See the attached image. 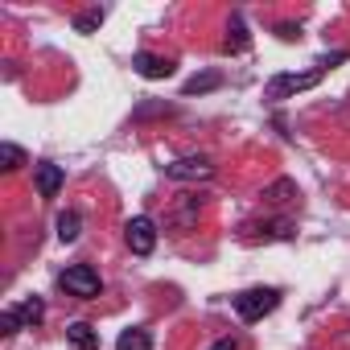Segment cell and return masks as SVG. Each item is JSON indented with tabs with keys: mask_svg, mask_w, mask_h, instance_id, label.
Returning a JSON list of instances; mask_svg holds the SVG:
<instances>
[{
	"mask_svg": "<svg viewBox=\"0 0 350 350\" xmlns=\"http://www.w3.org/2000/svg\"><path fill=\"white\" fill-rule=\"evenodd\" d=\"M342 58H346V50H342V54H329V58H321V62H313V70H305V75H276V79H268L264 99L284 103V99H293V95H301V91L317 87V83L325 79V70H329L334 62H342Z\"/></svg>",
	"mask_w": 350,
	"mask_h": 350,
	"instance_id": "cell-1",
	"label": "cell"
},
{
	"mask_svg": "<svg viewBox=\"0 0 350 350\" xmlns=\"http://www.w3.org/2000/svg\"><path fill=\"white\" fill-rule=\"evenodd\" d=\"M231 305H235V313L243 321H260L264 313H272L280 305V288H247V293L231 297Z\"/></svg>",
	"mask_w": 350,
	"mask_h": 350,
	"instance_id": "cell-2",
	"label": "cell"
},
{
	"mask_svg": "<svg viewBox=\"0 0 350 350\" xmlns=\"http://www.w3.org/2000/svg\"><path fill=\"white\" fill-rule=\"evenodd\" d=\"M58 284H62L70 297H83V301L99 297V288H103V280H99V272H95L91 264H70V268L58 276Z\"/></svg>",
	"mask_w": 350,
	"mask_h": 350,
	"instance_id": "cell-3",
	"label": "cell"
},
{
	"mask_svg": "<svg viewBox=\"0 0 350 350\" xmlns=\"http://www.w3.org/2000/svg\"><path fill=\"white\" fill-rule=\"evenodd\" d=\"M124 243H128L132 256H152V247H157V223H152L148 215L128 219V227H124Z\"/></svg>",
	"mask_w": 350,
	"mask_h": 350,
	"instance_id": "cell-4",
	"label": "cell"
},
{
	"mask_svg": "<svg viewBox=\"0 0 350 350\" xmlns=\"http://www.w3.org/2000/svg\"><path fill=\"white\" fill-rule=\"evenodd\" d=\"M215 173V165H211V157H178V161H169L165 165V178H173V182H206Z\"/></svg>",
	"mask_w": 350,
	"mask_h": 350,
	"instance_id": "cell-5",
	"label": "cell"
},
{
	"mask_svg": "<svg viewBox=\"0 0 350 350\" xmlns=\"http://www.w3.org/2000/svg\"><path fill=\"white\" fill-rule=\"evenodd\" d=\"M297 235V223L293 219H268V223H247L243 227V239L256 243V239H293Z\"/></svg>",
	"mask_w": 350,
	"mask_h": 350,
	"instance_id": "cell-6",
	"label": "cell"
},
{
	"mask_svg": "<svg viewBox=\"0 0 350 350\" xmlns=\"http://www.w3.org/2000/svg\"><path fill=\"white\" fill-rule=\"evenodd\" d=\"M62 182H66L62 165H54V161H42V165H38V194H42V198H58Z\"/></svg>",
	"mask_w": 350,
	"mask_h": 350,
	"instance_id": "cell-7",
	"label": "cell"
},
{
	"mask_svg": "<svg viewBox=\"0 0 350 350\" xmlns=\"http://www.w3.org/2000/svg\"><path fill=\"white\" fill-rule=\"evenodd\" d=\"M132 70H136L140 79H169V75H173V62L161 58V54H136V58H132Z\"/></svg>",
	"mask_w": 350,
	"mask_h": 350,
	"instance_id": "cell-8",
	"label": "cell"
},
{
	"mask_svg": "<svg viewBox=\"0 0 350 350\" xmlns=\"http://www.w3.org/2000/svg\"><path fill=\"white\" fill-rule=\"evenodd\" d=\"M66 338H70L75 350H99V334H95L87 321H70V325H66Z\"/></svg>",
	"mask_w": 350,
	"mask_h": 350,
	"instance_id": "cell-9",
	"label": "cell"
},
{
	"mask_svg": "<svg viewBox=\"0 0 350 350\" xmlns=\"http://www.w3.org/2000/svg\"><path fill=\"white\" fill-rule=\"evenodd\" d=\"M116 350H152V334L140 329V325H132V329H124L116 338Z\"/></svg>",
	"mask_w": 350,
	"mask_h": 350,
	"instance_id": "cell-10",
	"label": "cell"
},
{
	"mask_svg": "<svg viewBox=\"0 0 350 350\" xmlns=\"http://www.w3.org/2000/svg\"><path fill=\"white\" fill-rule=\"evenodd\" d=\"M288 198H297V182H293V178H276V182L264 190V202H268V206H280V202H288Z\"/></svg>",
	"mask_w": 350,
	"mask_h": 350,
	"instance_id": "cell-11",
	"label": "cell"
},
{
	"mask_svg": "<svg viewBox=\"0 0 350 350\" xmlns=\"http://www.w3.org/2000/svg\"><path fill=\"white\" fill-rule=\"evenodd\" d=\"M17 309V317H21V325H38L42 317H46V301L42 297H25L21 305H13Z\"/></svg>",
	"mask_w": 350,
	"mask_h": 350,
	"instance_id": "cell-12",
	"label": "cell"
},
{
	"mask_svg": "<svg viewBox=\"0 0 350 350\" xmlns=\"http://www.w3.org/2000/svg\"><path fill=\"white\" fill-rule=\"evenodd\" d=\"M223 50H227V54H239V50H247L243 17H231V29H227V38H223Z\"/></svg>",
	"mask_w": 350,
	"mask_h": 350,
	"instance_id": "cell-13",
	"label": "cell"
},
{
	"mask_svg": "<svg viewBox=\"0 0 350 350\" xmlns=\"http://www.w3.org/2000/svg\"><path fill=\"white\" fill-rule=\"evenodd\" d=\"M79 227H83L79 211H62V215H58V239H62V243H75V239H79Z\"/></svg>",
	"mask_w": 350,
	"mask_h": 350,
	"instance_id": "cell-14",
	"label": "cell"
},
{
	"mask_svg": "<svg viewBox=\"0 0 350 350\" xmlns=\"http://www.w3.org/2000/svg\"><path fill=\"white\" fill-rule=\"evenodd\" d=\"M103 17H107L103 9H87V13H79V17H75V29H79V33H91V29H99V25H103Z\"/></svg>",
	"mask_w": 350,
	"mask_h": 350,
	"instance_id": "cell-15",
	"label": "cell"
},
{
	"mask_svg": "<svg viewBox=\"0 0 350 350\" xmlns=\"http://www.w3.org/2000/svg\"><path fill=\"white\" fill-rule=\"evenodd\" d=\"M0 165H5V173H13V169L25 165V152L17 144H0Z\"/></svg>",
	"mask_w": 350,
	"mask_h": 350,
	"instance_id": "cell-16",
	"label": "cell"
},
{
	"mask_svg": "<svg viewBox=\"0 0 350 350\" xmlns=\"http://www.w3.org/2000/svg\"><path fill=\"white\" fill-rule=\"evenodd\" d=\"M211 87H219V75H194L182 91H186V95H198V91H211Z\"/></svg>",
	"mask_w": 350,
	"mask_h": 350,
	"instance_id": "cell-17",
	"label": "cell"
},
{
	"mask_svg": "<svg viewBox=\"0 0 350 350\" xmlns=\"http://www.w3.org/2000/svg\"><path fill=\"white\" fill-rule=\"evenodd\" d=\"M17 329H25V325H21V317H17V309L9 305L5 313H0V334H5V338H13Z\"/></svg>",
	"mask_w": 350,
	"mask_h": 350,
	"instance_id": "cell-18",
	"label": "cell"
},
{
	"mask_svg": "<svg viewBox=\"0 0 350 350\" xmlns=\"http://www.w3.org/2000/svg\"><path fill=\"white\" fill-rule=\"evenodd\" d=\"M276 33H280V38H284V42H293V38H297V33H301V25H276Z\"/></svg>",
	"mask_w": 350,
	"mask_h": 350,
	"instance_id": "cell-19",
	"label": "cell"
},
{
	"mask_svg": "<svg viewBox=\"0 0 350 350\" xmlns=\"http://www.w3.org/2000/svg\"><path fill=\"white\" fill-rule=\"evenodd\" d=\"M211 350H239V342H235V338H219Z\"/></svg>",
	"mask_w": 350,
	"mask_h": 350,
	"instance_id": "cell-20",
	"label": "cell"
}]
</instances>
